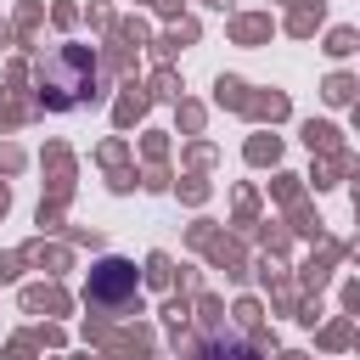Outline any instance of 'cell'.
I'll use <instances>...</instances> for the list:
<instances>
[{
	"label": "cell",
	"instance_id": "cell-2",
	"mask_svg": "<svg viewBox=\"0 0 360 360\" xmlns=\"http://www.w3.org/2000/svg\"><path fill=\"white\" fill-rule=\"evenodd\" d=\"M135 292V264L129 259H101L90 270V304H124Z\"/></svg>",
	"mask_w": 360,
	"mask_h": 360
},
{
	"label": "cell",
	"instance_id": "cell-3",
	"mask_svg": "<svg viewBox=\"0 0 360 360\" xmlns=\"http://www.w3.org/2000/svg\"><path fill=\"white\" fill-rule=\"evenodd\" d=\"M197 360H259V349H248L236 326H214L208 343L197 349Z\"/></svg>",
	"mask_w": 360,
	"mask_h": 360
},
{
	"label": "cell",
	"instance_id": "cell-1",
	"mask_svg": "<svg viewBox=\"0 0 360 360\" xmlns=\"http://www.w3.org/2000/svg\"><path fill=\"white\" fill-rule=\"evenodd\" d=\"M34 84H39V101L68 112V107H84L101 96V56L90 45H51L39 62H34Z\"/></svg>",
	"mask_w": 360,
	"mask_h": 360
}]
</instances>
